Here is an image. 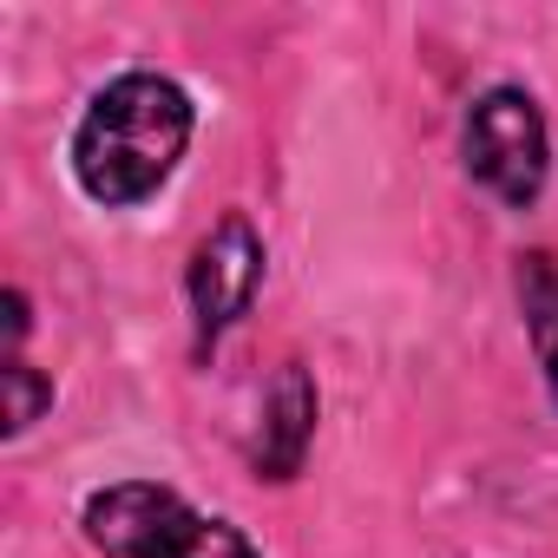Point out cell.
<instances>
[{
  "instance_id": "6da1fadb",
  "label": "cell",
  "mask_w": 558,
  "mask_h": 558,
  "mask_svg": "<svg viewBox=\"0 0 558 558\" xmlns=\"http://www.w3.org/2000/svg\"><path fill=\"white\" fill-rule=\"evenodd\" d=\"M184 145H191L184 86L165 73H125L86 106L73 132V178L93 204L125 210V204H145L178 171Z\"/></svg>"
},
{
  "instance_id": "7a4b0ae2",
  "label": "cell",
  "mask_w": 558,
  "mask_h": 558,
  "mask_svg": "<svg viewBox=\"0 0 558 558\" xmlns=\"http://www.w3.org/2000/svg\"><path fill=\"white\" fill-rule=\"evenodd\" d=\"M86 538L106 558H256V545L230 519H210L151 480H119V486L93 493Z\"/></svg>"
},
{
  "instance_id": "3957f363",
  "label": "cell",
  "mask_w": 558,
  "mask_h": 558,
  "mask_svg": "<svg viewBox=\"0 0 558 558\" xmlns=\"http://www.w3.org/2000/svg\"><path fill=\"white\" fill-rule=\"evenodd\" d=\"M545 119L519 86H493L466 112V171L512 210H525L545 191Z\"/></svg>"
},
{
  "instance_id": "277c9868",
  "label": "cell",
  "mask_w": 558,
  "mask_h": 558,
  "mask_svg": "<svg viewBox=\"0 0 558 558\" xmlns=\"http://www.w3.org/2000/svg\"><path fill=\"white\" fill-rule=\"evenodd\" d=\"M256 290H263V236L243 217H223L191 250V316H197V342L210 349L223 329H236L250 316Z\"/></svg>"
},
{
  "instance_id": "5b68a950",
  "label": "cell",
  "mask_w": 558,
  "mask_h": 558,
  "mask_svg": "<svg viewBox=\"0 0 558 558\" xmlns=\"http://www.w3.org/2000/svg\"><path fill=\"white\" fill-rule=\"evenodd\" d=\"M316 440V381L303 362H283L269 401H263V434H256V466L269 480H290Z\"/></svg>"
},
{
  "instance_id": "8992f818",
  "label": "cell",
  "mask_w": 558,
  "mask_h": 558,
  "mask_svg": "<svg viewBox=\"0 0 558 558\" xmlns=\"http://www.w3.org/2000/svg\"><path fill=\"white\" fill-rule=\"evenodd\" d=\"M525 329H532L538 368H545L551 401H558V269H551V263H538L532 283H525Z\"/></svg>"
},
{
  "instance_id": "52a82bcc",
  "label": "cell",
  "mask_w": 558,
  "mask_h": 558,
  "mask_svg": "<svg viewBox=\"0 0 558 558\" xmlns=\"http://www.w3.org/2000/svg\"><path fill=\"white\" fill-rule=\"evenodd\" d=\"M0 381H8V434H27L40 421V408L53 401V381H40L21 355H8V368H0Z\"/></svg>"
},
{
  "instance_id": "ba28073f",
  "label": "cell",
  "mask_w": 558,
  "mask_h": 558,
  "mask_svg": "<svg viewBox=\"0 0 558 558\" xmlns=\"http://www.w3.org/2000/svg\"><path fill=\"white\" fill-rule=\"evenodd\" d=\"M21 336H27V296L8 290V342H21Z\"/></svg>"
}]
</instances>
